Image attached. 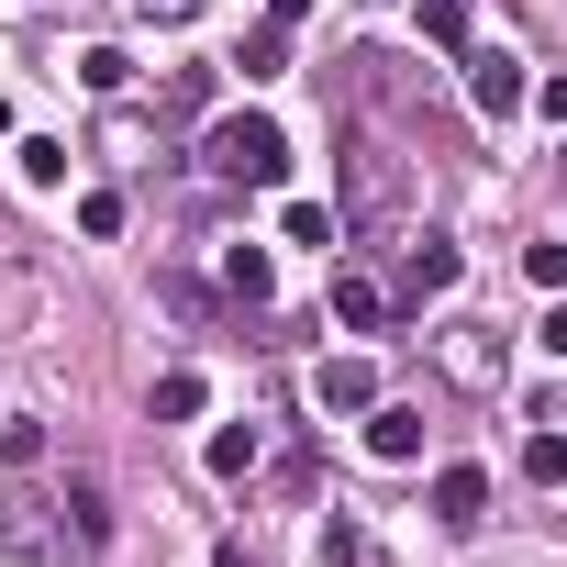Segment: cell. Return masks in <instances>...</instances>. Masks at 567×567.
Masks as SVG:
<instances>
[{
  "label": "cell",
  "mask_w": 567,
  "mask_h": 567,
  "mask_svg": "<svg viewBox=\"0 0 567 567\" xmlns=\"http://www.w3.org/2000/svg\"><path fill=\"white\" fill-rule=\"evenodd\" d=\"M200 167L212 178H245V189H278V178H290V134H278L267 112H223L200 134Z\"/></svg>",
  "instance_id": "1"
},
{
  "label": "cell",
  "mask_w": 567,
  "mask_h": 567,
  "mask_svg": "<svg viewBox=\"0 0 567 567\" xmlns=\"http://www.w3.org/2000/svg\"><path fill=\"white\" fill-rule=\"evenodd\" d=\"M423 346H434V368H445L456 390H501V379H512V334H501V323H478V312L434 323Z\"/></svg>",
  "instance_id": "2"
},
{
  "label": "cell",
  "mask_w": 567,
  "mask_h": 567,
  "mask_svg": "<svg viewBox=\"0 0 567 567\" xmlns=\"http://www.w3.org/2000/svg\"><path fill=\"white\" fill-rule=\"evenodd\" d=\"M379 212H401V156L379 134H346V223H379Z\"/></svg>",
  "instance_id": "3"
},
{
  "label": "cell",
  "mask_w": 567,
  "mask_h": 567,
  "mask_svg": "<svg viewBox=\"0 0 567 567\" xmlns=\"http://www.w3.org/2000/svg\"><path fill=\"white\" fill-rule=\"evenodd\" d=\"M467 101H478L489 123H512V112L534 101V90H523V56H512V45H467Z\"/></svg>",
  "instance_id": "4"
},
{
  "label": "cell",
  "mask_w": 567,
  "mask_h": 567,
  "mask_svg": "<svg viewBox=\"0 0 567 567\" xmlns=\"http://www.w3.org/2000/svg\"><path fill=\"white\" fill-rule=\"evenodd\" d=\"M56 534H68L79 556H101V545H112V489H101L90 467H68V489H56Z\"/></svg>",
  "instance_id": "5"
},
{
  "label": "cell",
  "mask_w": 567,
  "mask_h": 567,
  "mask_svg": "<svg viewBox=\"0 0 567 567\" xmlns=\"http://www.w3.org/2000/svg\"><path fill=\"white\" fill-rule=\"evenodd\" d=\"M68 534H56V501L45 489H12L0 501V556H56Z\"/></svg>",
  "instance_id": "6"
},
{
  "label": "cell",
  "mask_w": 567,
  "mask_h": 567,
  "mask_svg": "<svg viewBox=\"0 0 567 567\" xmlns=\"http://www.w3.org/2000/svg\"><path fill=\"white\" fill-rule=\"evenodd\" d=\"M456 267H467L456 234H423V245L401 256V301H445V290H456Z\"/></svg>",
  "instance_id": "7"
},
{
  "label": "cell",
  "mask_w": 567,
  "mask_h": 567,
  "mask_svg": "<svg viewBox=\"0 0 567 567\" xmlns=\"http://www.w3.org/2000/svg\"><path fill=\"white\" fill-rule=\"evenodd\" d=\"M312 401H323V412H368V401H379V368H368V357H323V368H312Z\"/></svg>",
  "instance_id": "8"
},
{
  "label": "cell",
  "mask_w": 567,
  "mask_h": 567,
  "mask_svg": "<svg viewBox=\"0 0 567 567\" xmlns=\"http://www.w3.org/2000/svg\"><path fill=\"white\" fill-rule=\"evenodd\" d=\"M368 456H390V467L423 456V412L412 401H368Z\"/></svg>",
  "instance_id": "9"
},
{
  "label": "cell",
  "mask_w": 567,
  "mask_h": 567,
  "mask_svg": "<svg viewBox=\"0 0 567 567\" xmlns=\"http://www.w3.org/2000/svg\"><path fill=\"white\" fill-rule=\"evenodd\" d=\"M478 512H489V478H478V467H434V523H445V534H467Z\"/></svg>",
  "instance_id": "10"
},
{
  "label": "cell",
  "mask_w": 567,
  "mask_h": 567,
  "mask_svg": "<svg viewBox=\"0 0 567 567\" xmlns=\"http://www.w3.org/2000/svg\"><path fill=\"white\" fill-rule=\"evenodd\" d=\"M223 290H234L245 312H256V301L278 290V267H267V245H234V256H223Z\"/></svg>",
  "instance_id": "11"
},
{
  "label": "cell",
  "mask_w": 567,
  "mask_h": 567,
  "mask_svg": "<svg viewBox=\"0 0 567 567\" xmlns=\"http://www.w3.org/2000/svg\"><path fill=\"white\" fill-rule=\"evenodd\" d=\"M278 234H290V245H346V212H334V200H290Z\"/></svg>",
  "instance_id": "12"
},
{
  "label": "cell",
  "mask_w": 567,
  "mask_h": 567,
  "mask_svg": "<svg viewBox=\"0 0 567 567\" xmlns=\"http://www.w3.org/2000/svg\"><path fill=\"white\" fill-rule=\"evenodd\" d=\"M334 323H390V290H379V278H334Z\"/></svg>",
  "instance_id": "13"
},
{
  "label": "cell",
  "mask_w": 567,
  "mask_h": 567,
  "mask_svg": "<svg viewBox=\"0 0 567 567\" xmlns=\"http://www.w3.org/2000/svg\"><path fill=\"white\" fill-rule=\"evenodd\" d=\"M0 467H12V478H34V467H45V423H34V412L0 423Z\"/></svg>",
  "instance_id": "14"
},
{
  "label": "cell",
  "mask_w": 567,
  "mask_h": 567,
  "mask_svg": "<svg viewBox=\"0 0 567 567\" xmlns=\"http://www.w3.org/2000/svg\"><path fill=\"white\" fill-rule=\"evenodd\" d=\"M101 156H112V167H145V156H167V145H156L134 112H112V123H101Z\"/></svg>",
  "instance_id": "15"
},
{
  "label": "cell",
  "mask_w": 567,
  "mask_h": 567,
  "mask_svg": "<svg viewBox=\"0 0 567 567\" xmlns=\"http://www.w3.org/2000/svg\"><path fill=\"white\" fill-rule=\"evenodd\" d=\"M234 68H245V79H278V68H290V23H256V34H245V56H234Z\"/></svg>",
  "instance_id": "16"
},
{
  "label": "cell",
  "mask_w": 567,
  "mask_h": 567,
  "mask_svg": "<svg viewBox=\"0 0 567 567\" xmlns=\"http://www.w3.org/2000/svg\"><path fill=\"white\" fill-rule=\"evenodd\" d=\"M200 401H212V390H200V368H167V379H156V423H189Z\"/></svg>",
  "instance_id": "17"
},
{
  "label": "cell",
  "mask_w": 567,
  "mask_h": 567,
  "mask_svg": "<svg viewBox=\"0 0 567 567\" xmlns=\"http://www.w3.org/2000/svg\"><path fill=\"white\" fill-rule=\"evenodd\" d=\"M256 467V423H234V434H212V478H245Z\"/></svg>",
  "instance_id": "18"
},
{
  "label": "cell",
  "mask_w": 567,
  "mask_h": 567,
  "mask_svg": "<svg viewBox=\"0 0 567 567\" xmlns=\"http://www.w3.org/2000/svg\"><path fill=\"white\" fill-rule=\"evenodd\" d=\"M523 478H545V489H567V434H534V445H523Z\"/></svg>",
  "instance_id": "19"
},
{
  "label": "cell",
  "mask_w": 567,
  "mask_h": 567,
  "mask_svg": "<svg viewBox=\"0 0 567 567\" xmlns=\"http://www.w3.org/2000/svg\"><path fill=\"white\" fill-rule=\"evenodd\" d=\"M423 34L434 45H467V0H423Z\"/></svg>",
  "instance_id": "20"
},
{
  "label": "cell",
  "mask_w": 567,
  "mask_h": 567,
  "mask_svg": "<svg viewBox=\"0 0 567 567\" xmlns=\"http://www.w3.org/2000/svg\"><path fill=\"white\" fill-rule=\"evenodd\" d=\"M156 101H167V112H200V101H212V68H178V79H167Z\"/></svg>",
  "instance_id": "21"
},
{
  "label": "cell",
  "mask_w": 567,
  "mask_h": 567,
  "mask_svg": "<svg viewBox=\"0 0 567 567\" xmlns=\"http://www.w3.org/2000/svg\"><path fill=\"white\" fill-rule=\"evenodd\" d=\"M79 234H123V189H90L79 200Z\"/></svg>",
  "instance_id": "22"
},
{
  "label": "cell",
  "mask_w": 567,
  "mask_h": 567,
  "mask_svg": "<svg viewBox=\"0 0 567 567\" xmlns=\"http://www.w3.org/2000/svg\"><path fill=\"white\" fill-rule=\"evenodd\" d=\"M523 278H534V290H567V245H534V256H523Z\"/></svg>",
  "instance_id": "23"
},
{
  "label": "cell",
  "mask_w": 567,
  "mask_h": 567,
  "mask_svg": "<svg viewBox=\"0 0 567 567\" xmlns=\"http://www.w3.org/2000/svg\"><path fill=\"white\" fill-rule=\"evenodd\" d=\"M200 12V0H145V23H189Z\"/></svg>",
  "instance_id": "24"
},
{
  "label": "cell",
  "mask_w": 567,
  "mask_h": 567,
  "mask_svg": "<svg viewBox=\"0 0 567 567\" xmlns=\"http://www.w3.org/2000/svg\"><path fill=\"white\" fill-rule=\"evenodd\" d=\"M12 267H23V234H12V223H0V278H12Z\"/></svg>",
  "instance_id": "25"
},
{
  "label": "cell",
  "mask_w": 567,
  "mask_h": 567,
  "mask_svg": "<svg viewBox=\"0 0 567 567\" xmlns=\"http://www.w3.org/2000/svg\"><path fill=\"white\" fill-rule=\"evenodd\" d=\"M534 101H545V112H556V123H567V79H545V90H534Z\"/></svg>",
  "instance_id": "26"
},
{
  "label": "cell",
  "mask_w": 567,
  "mask_h": 567,
  "mask_svg": "<svg viewBox=\"0 0 567 567\" xmlns=\"http://www.w3.org/2000/svg\"><path fill=\"white\" fill-rule=\"evenodd\" d=\"M301 12H312V0H267V23H301Z\"/></svg>",
  "instance_id": "27"
},
{
  "label": "cell",
  "mask_w": 567,
  "mask_h": 567,
  "mask_svg": "<svg viewBox=\"0 0 567 567\" xmlns=\"http://www.w3.org/2000/svg\"><path fill=\"white\" fill-rule=\"evenodd\" d=\"M545 346H556V357H567V312H545Z\"/></svg>",
  "instance_id": "28"
},
{
  "label": "cell",
  "mask_w": 567,
  "mask_h": 567,
  "mask_svg": "<svg viewBox=\"0 0 567 567\" xmlns=\"http://www.w3.org/2000/svg\"><path fill=\"white\" fill-rule=\"evenodd\" d=\"M0 134H12V101H0Z\"/></svg>",
  "instance_id": "29"
}]
</instances>
